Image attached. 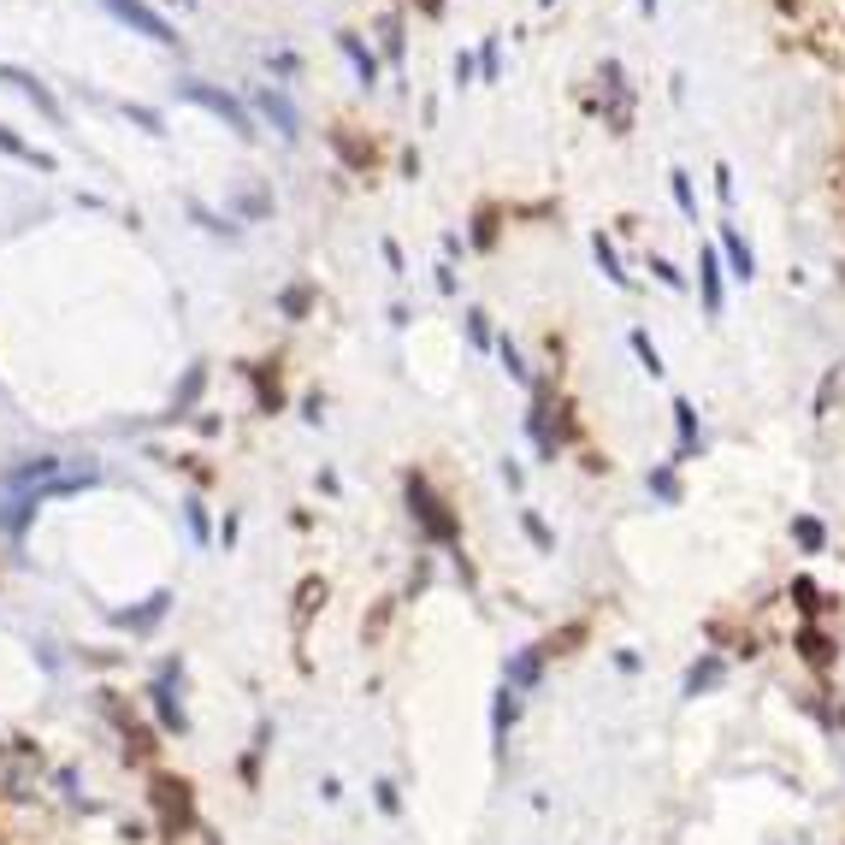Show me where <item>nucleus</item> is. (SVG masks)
I'll return each instance as SVG.
<instances>
[{"mask_svg": "<svg viewBox=\"0 0 845 845\" xmlns=\"http://www.w3.org/2000/svg\"><path fill=\"white\" fill-rule=\"evenodd\" d=\"M402 503H408V520H414V532H420L426 544L461 556V515L450 509V497L438 491V479H432L426 467H408V473H402Z\"/></svg>", "mask_w": 845, "mask_h": 845, "instance_id": "nucleus-1", "label": "nucleus"}, {"mask_svg": "<svg viewBox=\"0 0 845 845\" xmlns=\"http://www.w3.org/2000/svg\"><path fill=\"white\" fill-rule=\"evenodd\" d=\"M178 101H190L201 113H213L219 125L231 130L237 142H255V113H249V101H237L231 89H219V83H207V77H178Z\"/></svg>", "mask_w": 845, "mask_h": 845, "instance_id": "nucleus-2", "label": "nucleus"}, {"mask_svg": "<svg viewBox=\"0 0 845 845\" xmlns=\"http://www.w3.org/2000/svg\"><path fill=\"white\" fill-rule=\"evenodd\" d=\"M148 704H154V721L160 733H190V715H184V656H166L148 680Z\"/></svg>", "mask_w": 845, "mask_h": 845, "instance_id": "nucleus-3", "label": "nucleus"}, {"mask_svg": "<svg viewBox=\"0 0 845 845\" xmlns=\"http://www.w3.org/2000/svg\"><path fill=\"white\" fill-rule=\"evenodd\" d=\"M154 816H160V834L166 840H184L195 834V786L184 775H154Z\"/></svg>", "mask_w": 845, "mask_h": 845, "instance_id": "nucleus-4", "label": "nucleus"}, {"mask_svg": "<svg viewBox=\"0 0 845 845\" xmlns=\"http://www.w3.org/2000/svg\"><path fill=\"white\" fill-rule=\"evenodd\" d=\"M125 30H136V36H148L154 48H166V54H184V36H178V24L160 12V6H148V0H101Z\"/></svg>", "mask_w": 845, "mask_h": 845, "instance_id": "nucleus-5", "label": "nucleus"}, {"mask_svg": "<svg viewBox=\"0 0 845 845\" xmlns=\"http://www.w3.org/2000/svg\"><path fill=\"white\" fill-rule=\"evenodd\" d=\"M249 113H255L260 125L278 130V142H302V113H296V101H290L284 83H255L249 89Z\"/></svg>", "mask_w": 845, "mask_h": 845, "instance_id": "nucleus-6", "label": "nucleus"}, {"mask_svg": "<svg viewBox=\"0 0 845 845\" xmlns=\"http://www.w3.org/2000/svg\"><path fill=\"white\" fill-rule=\"evenodd\" d=\"M0 83H6V89H18V95H24V101H30V107H36V113H42V119H48L54 130L71 125V119H65V101L54 95V89H48V83H42V77H36V71H30V65L0 60Z\"/></svg>", "mask_w": 845, "mask_h": 845, "instance_id": "nucleus-7", "label": "nucleus"}, {"mask_svg": "<svg viewBox=\"0 0 845 845\" xmlns=\"http://www.w3.org/2000/svg\"><path fill=\"white\" fill-rule=\"evenodd\" d=\"M550 639H538V645H520V650H509V662H503V686H515L520 698L526 692H538V680H544V668H550Z\"/></svg>", "mask_w": 845, "mask_h": 845, "instance_id": "nucleus-8", "label": "nucleus"}, {"mask_svg": "<svg viewBox=\"0 0 845 845\" xmlns=\"http://www.w3.org/2000/svg\"><path fill=\"white\" fill-rule=\"evenodd\" d=\"M715 249H721V266H727L733 284H751V278H757V249L745 243V231H739L733 219L715 225Z\"/></svg>", "mask_w": 845, "mask_h": 845, "instance_id": "nucleus-9", "label": "nucleus"}, {"mask_svg": "<svg viewBox=\"0 0 845 845\" xmlns=\"http://www.w3.org/2000/svg\"><path fill=\"white\" fill-rule=\"evenodd\" d=\"M668 414H674V432H680V444H674V455H668V461H680V467H686V461H698V455L710 450V438H704V420H698L692 396H674V408H668Z\"/></svg>", "mask_w": 845, "mask_h": 845, "instance_id": "nucleus-10", "label": "nucleus"}, {"mask_svg": "<svg viewBox=\"0 0 845 845\" xmlns=\"http://www.w3.org/2000/svg\"><path fill=\"white\" fill-rule=\"evenodd\" d=\"M337 54L355 65V83H361L367 95L385 83V60H379V48H367V42H361V30H337Z\"/></svg>", "mask_w": 845, "mask_h": 845, "instance_id": "nucleus-11", "label": "nucleus"}, {"mask_svg": "<svg viewBox=\"0 0 845 845\" xmlns=\"http://www.w3.org/2000/svg\"><path fill=\"white\" fill-rule=\"evenodd\" d=\"M727 266H721V249H698V296H704V314L710 320H721V308H727Z\"/></svg>", "mask_w": 845, "mask_h": 845, "instance_id": "nucleus-12", "label": "nucleus"}, {"mask_svg": "<svg viewBox=\"0 0 845 845\" xmlns=\"http://www.w3.org/2000/svg\"><path fill=\"white\" fill-rule=\"evenodd\" d=\"M272 308H278V320L284 325H302L314 308H320V284H314V278H290V284L272 296Z\"/></svg>", "mask_w": 845, "mask_h": 845, "instance_id": "nucleus-13", "label": "nucleus"}, {"mask_svg": "<svg viewBox=\"0 0 845 845\" xmlns=\"http://www.w3.org/2000/svg\"><path fill=\"white\" fill-rule=\"evenodd\" d=\"M166 615H172V591H154V597H142L136 609H113V621H119L125 633H136V639H142V633H154Z\"/></svg>", "mask_w": 845, "mask_h": 845, "instance_id": "nucleus-14", "label": "nucleus"}, {"mask_svg": "<svg viewBox=\"0 0 845 845\" xmlns=\"http://www.w3.org/2000/svg\"><path fill=\"white\" fill-rule=\"evenodd\" d=\"M249 385H255L260 414H278V408H284V373H278V361H255V367H249Z\"/></svg>", "mask_w": 845, "mask_h": 845, "instance_id": "nucleus-15", "label": "nucleus"}, {"mask_svg": "<svg viewBox=\"0 0 845 845\" xmlns=\"http://www.w3.org/2000/svg\"><path fill=\"white\" fill-rule=\"evenodd\" d=\"M201 390H207V361H190V367H184V379H178V390H172L166 420H190L195 402H201Z\"/></svg>", "mask_w": 845, "mask_h": 845, "instance_id": "nucleus-16", "label": "nucleus"}, {"mask_svg": "<svg viewBox=\"0 0 845 845\" xmlns=\"http://www.w3.org/2000/svg\"><path fill=\"white\" fill-rule=\"evenodd\" d=\"M0 154H12V160H18V166H30V172H48V178L60 172V160H54L48 148H30L12 125H0Z\"/></svg>", "mask_w": 845, "mask_h": 845, "instance_id": "nucleus-17", "label": "nucleus"}, {"mask_svg": "<svg viewBox=\"0 0 845 845\" xmlns=\"http://www.w3.org/2000/svg\"><path fill=\"white\" fill-rule=\"evenodd\" d=\"M645 491L662 503V509H680V497H686V485H680V461H650Z\"/></svg>", "mask_w": 845, "mask_h": 845, "instance_id": "nucleus-18", "label": "nucleus"}, {"mask_svg": "<svg viewBox=\"0 0 845 845\" xmlns=\"http://www.w3.org/2000/svg\"><path fill=\"white\" fill-rule=\"evenodd\" d=\"M721 680H727V662H721L715 650H704V656L686 668V686H680V692H686V698H704V692H715Z\"/></svg>", "mask_w": 845, "mask_h": 845, "instance_id": "nucleus-19", "label": "nucleus"}, {"mask_svg": "<svg viewBox=\"0 0 845 845\" xmlns=\"http://www.w3.org/2000/svg\"><path fill=\"white\" fill-rule=\"evenodd\" d=\"M591 255H597V272H603L615 290H633V272L621 266V255H615V237H609V231H591Z\"/></svg>", "mask_w": 845, "mask_h": 845, "instance_id": "nucleus-20", "label": "nucleus"}, {"mask_svg": "<svg viewBox=\"0 0 845 845\" xmlns=\"http://www.w3.org/2000/svg\"><path fill=\"white\" fill-rule=\"evenodd\" d=\"M515 721H520V692L515 686H497V698H491V739L509 745V727Z\"/></svg>", "mask_w": 845, "mask_h": 845, "instance_id": "nucleus-21", "label": "nucleus"}, {"mask_svg": "<svg viewBox=\"0 0 845 845\" xmlns=\"http://www.w3.org/2000/svg\"><path fill=\"white\" fill-rule=\"evenodd\" d=\"M272 207H278V201H272V190H237L231 195V213H237V219H243V225H260V219H272Z\"/></svg>", "mask_w": 845, "mask_h": 845, "instance_id": "nucleus-22", "label": "nucleus"}, {"mask_svg": "<svg viewBox=\"0 0 845 845\" xmlns=\"http://www.w3.org/2000/svg\"><path fill=\"white\" fill-rule=\"evenodd\" d=\"M190 219L207 231V237H225V243H243V225L231 219V213H213V207H201V201H190Z\"/></svg>", "mask_w": 845, "mask_h": 845, "instance_id": "nucleus-23", "label": "nucleus"}, {"mask_svg": "<svg viewBox=\"0 0 845 845\" xmlns=\"http://www.w3.org/2000/svg\"><path fill=\"white\" fill-rule=\"evenodd\" d=\"M325 136H331V148L349 160V172H367V166H373V142H355V136H349V125L325 130Z\"/></svg>", "mask_w": 845, "mask_h": 845, "instance_id": "nucleus-24", "label": "nucleus"}, {"mask_svg": "<svg viewBox=\"0 0 845 845\" xmlns=\"http://www.w3.org/2000/svg\"><path fill=\"white\" fill-rule=\"evenodd\" d=\"M792 544H798L804 556H822V550H828V526L816 515H792Z\"/></svg>", "mask_w": 845, "mask_h": 845, "instance_id": "nucleus-25", "label": "nucleus"}, {"mask_svg": "<svg viewBox=\"0 0 845 845\" xmlns=\"http://www.w3.org/2000/svg\"><path fill=\"white\" fill-rule=\"evenodd\" d=\"M461 331H467V343H473L479 355H497V331H491V314H485V308H467V314H461Z\"/></svg>", "mask_w": 845, "mask_h": 845, "instance_id": "nucleus-26", "label": "nucleus"}, {"mask_svg": "<svg viewBox=\"0 0 845 845\" xmlns=\"http://www.w3.org/2000/svg\"><path fill=\"white\" fill-rule=\"evenodd\" d=\"M497 361H503V373H509L515 385L532 390V367H526V355H520V343L509 337V331H497Z\"/></svg>", "mask_w": 845, "mask_h": 845, "instance_id": "nucleus-27", "label": "nucleus"}, {"mask_svg": "<svg viewBox=\"0 0 845 845\" xmlns=\"http://www.w3.org/2000/svg\"><path fill=\"white\" fill-rule=\"evenodd\" d=\"M184 526H190L195 544H219V526H213V515H207L201 497H184Z\"/></svg>", "mask_w": 845, "mask_h": 845, "instance_id": "nucleus-28", "label": "nucleus"}, {"mask_svg": "<svg viewBox=\"0 0 845 845\" xmlns=\"http://www.w3.org/2000/svg\"><path fill=\"white\" fill-rule=\"evenodd\" d=\"M627 349L639 355V367H645L650 379H662V373H668V367H662V349L650 343V331H645V325H633V331H627Z\"/></svg>", "mask_w": 845, "mask_h": 845, "instance_id": "nucleus-29", "label": "nucleus"}, {"mask_svg": "<svg viewBox=\"0 0 845 845\" xmlns=\"http://www.w3.org/2000/svg\"><path fill=\"white\" fill-rule=\"evenodd\" d=\"M520 532L532 538V550H538V556H556V532H550V520L538 515V509H520Z\"/></svg>", "mask_w": 845, "mask_h": 845, "instance_id": "nucleus-30", "label": "nucleus"}, {"mask_svg": "<svg viewBox=\"0 0 845 845\" xmlns=\"http://www.w3.org/2000/svg\"><path fill=\"white\" fill-rule=\"evenodd\" d=\"M668 195H674V207L698 225V190H692V172H686V166H674V172H668Z\"/></svg>", "mask_w": 845, "mask_h": 845, "instance_id": "nucleus-31", "label": "nucleus"}, {"mask_svg": "<svg viewBox=\"0 0 845 845\" xmlns=\"http://www.w3.org/2000/svg\"><path fill=\"white\" fill-rule=\"evenodd\" d=\"M314 609H325V580L308 574V580L296 585V627H308V621H314Z\"/></svg>", "mask_w": 845, "mask_h": 845, "instance_id": "nucleus-32", "label": "nucleus"}, {"mask_svg": "<svg viewBox=\"0 0 845 845\" xmlns=\"http://www.w3.org/2000/svg\"><path fill=\"white\" fill-rule=\"evenodd\" d=\"M467 249H497V207L485 201L479 213H473V231H467Z\"/></svg>", "mask_w": 845, "mask_h": 845, "instance_id": "nucleus-33", "label": "nucleus"}, {"mask_svg": "<svg viewBox=\"0 0 845 845\" xmlns=\"http://www.w3.org/2000/svg\"><path fill=\"white\" fill-rule=\"evenodd\" d=\"M379 60L402 65V18H396V12H385V18H379Z\"/></svg>", "mask_w": 845, "mask_h": 845, "instance_id": "nucleus-34", "label": "nucleus"}, {"mask_svg": "<svg viewBox=\"0 0 845 845\" xmlns=\"http://www.w3.org/2000/svg\"><path fill=\"white\" fill-rule=\"evenodd\" d=\"M479 83H503V42L497 36L479 42Z\"/></svg>", "mask_w": 845, "mask_h": 845, "instance_id": "nucleus-35", "label": "nucleus"}, {"mask_svg": "<svg viewBox=\"0 0 845 845\" xmlns=\"http://www.w3.org/2000/svg\"><path fill=\"white\" fill-rule=\"evenodd\" d=\"M792 639H798V650H804V656H810V662H816V668H828V662H834V645H828V639H822V633H810V627H798V633H792Z\"/></svg>", "mask_w": 845, "mask_h": 845, "instance_id": "nucleus-36", "label": "nucleus"}, {"mask_svg": "<svg viewBox=\"0 0 845 845\" xmlns=\"http://www.w3.org/2000/svg\"><path fill=\"white\" fill-rule=\"evenodd\" d=\"M125 119H130V125H142L148 136H166V113H160V107H142V101H125Z\"/></svg>", "mask_w": 845, "mask_h": 845, "instance_id": "nucleus-37", "label": "nucleus"}, {"mask_svg": "<svg viewBox=\"0 0 845 845\" xmlns=\"http://www.w3.org/2000/svg\"><path fill=\"white\" fill-rule=\"evenodd\" d=\"M266 71H272V83H290V77H302V54L278 48V54H266Z\"/></svg>", "mask_w": 845, "mask_h": 845, "instance_id": "nucleus-38", "label": "nucleus"}, {"mask_svg": "<svg viewBox=\"0 0 845 845\" xmlns=\"http://www.w3.org/2000/svg\"><path fill=\"white\" fill-rule=\"evenodd\" d=\"M650 278H656L662 290H686V272H680L674 260H662V255H650Z\"/></svg>", "mask_w": 845, "mask_h": 845, "instance_id": "nucleus-39", "label": "nucleus"}, {"mask_svg": "<svg viewBox=\"0 0 845 845\" xmlns=\"http://www.w3.org/2000/svg\"><path fill=\"white\" fill-rule=\"evenodd\" d=\"M450 77H455V89H467V83L479 77V54H467V48H461V54L450 60Z\"/></svg>", "mask_w": 845, "mask_h": 845, "instance_id": "nucleus-40", "label": "nucleus"}, {"mask_svg": "<svg viewBox=\"0 0 845 845\" xmlns=\"http://www.w3.org/2000/svg\"><path fill=\"white\" fill-rule=\"evenodd\" d=\"M497 479H503V485H509V491H515V497H520V491H526V467H520L515 455H503V461H497Z\"/></svg>", "mask_w": 845, "mask_h": 845, "instance_id": "nucleus-41", "label": "nucleus"}, {"mask_svg": "<svg viewBox=\"0 0 845 845\" xmlns=\"http://www.w3.org/2000/svg\"><path fill=\"white\" fill-rule=\"evenodd\" d=\"M373 804H379L385 816H402V792H396V780H379V786H373Z\"/></svg>", "mask_w": 845, "mask_h": 845, "instance_id": "nucleus-42", "label": "nucleus"}, {"mask_svg": "<svg viewBox=\"0 0 845 845\" xmlns=\"http://www.w3.org/2000/svg\"><path fill=\"white\" fill-rule=\"evenodd\" d=\"M710 178H715V201H721V207H733V195H739V184H733V166H715Z\"/></svg>", "mask_w": 845, "mask_h": 845, "instance_id": "nucleus-43", "label": "nucleus"}, {"mask_svg": "<svg viewBox=\"0 0 845 845\" xmlns=\"http://www.w3.org/2000/svg\"><path fill=\"white\" fill-rule=\"evenodd\" d=\"M432 272H438V278H432V284H438V290H444V296H455V290H461V278H455V266H450V260H438V266H432Z\"/></svg>", "mask_w": 845, "mask_h": 845, "instance_id": "nucleus-44", "label": "nucleus"}, {"mask_svg": "<svg viewBox=\"0 0 845 845\" xmlns=\"http://www.w3.org/2000/svg\"><path fill=\"white\" fill-rule=\"evenodd\" d=\"M379 255H385V266L396 272V278L408 272V260H402V249H396V237H385V243H379Z\"/></svg>", "mask_w": 845, "mask_h": 845, "instance_id": "nucleus-45", "label": "nucleus"}, {"mask_svg": "<svg viewBox=\"0 0 845 845\" xmlns=\"http://www.w3.org/2000/svg\"><path fill=\"white\" fill-rule=\"evenodd\" d=\"M302 420H308V426H320V420H325V396H320V390H314V396H302Z\"/></svg>", "mask_w": 845, "mask_h": 845, "instance_id": "nucleus-46", "label": "nucleus"}, {"mask_svg": "<svg viewBox=\"0 0 845 845\" xmlns=\"http://www.w3.org/2000/svg\"><path fill=\"white\" fill-rule=\"evenodd\" d=\"M237 532H243V520H237V515H225V520H219V544H225V550L237 544Z\"/></svg>", "mask_w": 845, "mask_h": 845, "instance_id": "nucleus-47", "label": "nucleus"}, {"mask_svg": "<svg viewBox=\"0 0 845 845\" xmlns=\"http://www.w3.org/2000/svg\"><path fill=\"white\" fill-rule=\"evenodd\" d=\"M390 325H396V331H408V325H414V314H408V302H390Z\"/></svg>", "mask_w": 845, "mask_h": 845, "instance_id": "nucleus-48", "label": "nucleus"}, {"mask_svg": "<svg viewBox=\"0 0 845 845\" xmlns=\"http://www.w3.org/2000/svg\"><path fill=\"white\" fill-rule=\"evenodd\" d=\"M615 668L621 674H639V650H615Z\"/></svg>", "mask_w": 845, "mask_h": 845, "instance_id": "nucleus-49", "label": "nucleus"}, {"mask_svg": "<svg viewBox=\"0 0 845 845\" xmlns=\"http://www.w3.org/2000/svg\"><path fill=\"white\" fill-rule=\"evenodd\" d=\"M461 249H467V237H455V231H444V260H450V266H455V255H461Z\"/></svg>", "mask_w": 845, "mask_h": 845, "instance_id": "nucleus-50", "label": "nucleus"}, {"mask_svg": "<svg viewBox=\"0 0 845 845\" xmlns=\"http://www.w3.org/2000/svg\"><path fill=\"white\" fill-rule=\"evenodd\" d=\"M314 485H320L325 497H337V473H331V467H320V473H314Z\"/></svg>", "mask_w": 845, "mask_h": 845, "instance_id": "nucleus-51", "label": "nucleus"}, {"mask_svg": "<svg viewBox=\"0 0 845 845\" xmlns=\"http://www.w3.org/2000/svg\"><path fill=\"white\" fill-rule=\"evenodd\" d=\"M320 798H325V804H337V798H343V786H337V775H325V780H320Z\"/></svg>", "mask_w": 845, "mask_h": 845, "instance_id": "nucleus-52", "label": "nucleus"}, {"mask_svg": "<svg viewBox=\"0 0 845 845\" xmlns=\"http://www.w3.org/2000/svg\"><path fill=\"white\" fill-rule=\"evenodd\" d=\"M639 12H645V18H656V12H662V0H639Z\"/></svg>", "mask_w": 845, "mask_h": 845, "instance_id": "nucleus-53", "label": "nucleus"}, {"mask_svg": "<svg viewBox=\"0 0 845 845\" xmlns=\"http://www.w3.org/2000/svg\"><path fill=\"white\" fill-rule=\"evenodd\" d=\"M775 6H780V12H798V0H775Z\"/></svg>", "mask_w": 845, "mask_h": 845, "instance_id": "nucleus-54", "label": "nucleus"}, {"mask_svg": "<svg viewBox=\"0 0 845 845\" xmlns=\"http://www.w3.org/2000/svg\"><path fill=\"white\" fill-rule=\"evenodd\" d=\"M538 6H556V0H538Z\"/></svg>", "mask_w": 845, "mask_h": 845, "instance_id": "nucleus-55", "label": "nucleus"}]
</instances>
